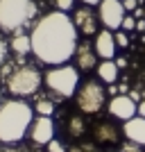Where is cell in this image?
Here are the masks:
<instances>
[{"label": "cell", "instance_id": "cell-27", "mask_svg": "<svg viewBox=\"0 0 145 152\" xmlns=\"http://www.w3.org/2000/svg\"><path fill=\"white\" fill-rule=\"evenodd\" d=\"M5 152H30V150H27V148H23V145H7Z\"/></svg>", "mask_w": 145, "mask_h": 152}, {"label": "cell", "instance_id": "cell-4", "mask_svg": "<svg viewBox=\"0 0 145 152\" xmlns=\"http://www.w3.org/2000/svg\"><path fill=\"white\" fill-rule=\"evenodd\" d=\"M43 84L59 98H75L77 86H79V70L68 64L52 66L43 77Z\"/></svg>", "mask_w": 145, "mask_h": 152}, {"label": "cell", "instance_id": "cell-10", "mask_svg": "<svg viewBox=\"0 0 145 152\" xmlns=\"http://www.w3.org/2000/svg\"><path fill=\"white\" fill-rule=\"evenodd\" d=\"M75 59V68L79 73H93L98 70V52H95V43H88V41H82L77 43V50L73 55Z\"/></svg>", "mask_w": 145, "mask_h": 152}, {"label": "cell", "instance_id": "cell-6", "mask_svg": "<svg viewBox=\"0 0 145 152\" xmlns=\"http://www.w3.org/2000/svg\"><path fill=\"white\" fill-rule=\"evenodd\" d=\"M107 95L109 89L104 86L102 80H84L77 86L75 104L82 114H100L107 107Z\"/></svg>", "mask_w": 145, "mask_h": 152}, {"label": "cell", "instance_id": "cell-31", "mask_svg": "<svg viewBox=\"0 0 145 152\" xmlns=\"http://www.w3.org/2000/svg\"><path fill=\"white\" fill-rule=\"evenodd\" d=\"M134 16H136V18H143V16H145V12H143V9H141V7H136V9H134Z\"/></svg>", "mask_w": 145, "mask_h": 152}, {"label": "cell", "instance_id": "cell-22", "mask_svg": "<svg viewBox=\"0 0 145 152\" xmlns=\"http://www.w3.org/2000/svg\"><path fill=\"white\" fill-rule=\"evenodd\" d=\"M7 57H9V43H7L5 39L0 37V66L7 61Z\"/></svg>", "mask_w": 145, "mask_h": 152}, {"label": "cell", "instance_id": "cell-12", "mask_svg": "<svg viewBox=\"0 0 145 152\" xmlns=\"http://www.w3.org/2000/svg\"><path fill=\"white\" fill-rule=\"evenodd\" d=\"M91 134H93V141L100 145H116V143H120L122 127L118 129L111 121H100L91 127Z\"/></svg>", "mask_w": 145, "mask_h": 152}, {"label": "cell", "instance_id": "cell-13", "mask_svg": "<svg viewBox=\"0 0 145 152\" xmlns=\"http://www.w3.org/2000/svg\"><path fill=\"white\" fill-rule=\"evenodd\" d=\"M95 52L100 59H114L116 52H118V43H116V37L111 30H104L95 34Z\"/></svg>", "mask_w": 145, "mask_h": 152}, {"label": "cell", "instance_id": "cell-17", "mask_svg": "<svg viewBox=\"0 0 145 152\" xmlns=\"http://www.w3.org/2000/svg\"><path fill=\"white\" fill-rule=\"evenodd\" d=\"M68 136H73V139H79L84 132H86V121H84V116H70L68 118Z\"/></svg>", "mask_w": 145, "mask_h": 152}, {"label": "cell", "instance_id": "cell-15", "mask_svg": "<svg viewBox=\"0 0 145 152\" xmlns=\"http://www.w3.org/2000/svg\"><path fill=\"white\" fill-rule=\"evenodd\" d=\"M98 80H102V82L107 84V86H111V84L118 82V77H120V68H118V64L114 61V59H102L100 64H98Z\"/></svg>", "mask_w": 145, "mask_h": 152}, {"label": "cell", "instance_id": "cell-24", "mask_svg": "<svg viewBox=\"0 0 145 152\" xmlns=\"http://www.w3.org/2000/svg\"><path fill=\"white\" fill-rule=\"evenodd\" d=\"M45 148H48V152H66V145H63L61 141H57V139H52Z\"/></svg>", "mask_w": 145, "mask_h": 152}, {"label": "cell", "instance_id": "cell-25", "mask_svg": "<svg viewBox=\"0 0 145 152\" xmlns=\"http://www.w3.org/2000/svg\"><path fill=\"white\" fill-rule=\"evenodd\" d=\"M122 7H125V12L132 14L136 7H138V0H122Z\"/></svg>", "mask_w": 145, "mask_h": 152}, {"label": "cell", "instance_id": "cell-11", "mask_svg": "<svg viewBox=\"0 0 145 152\" xmlns=\"http://www.w3.org/2000/svg\"><path fill=\"white\" fill-rule=\"evenodd\" d=\"M98 20H100V16L93 12L91 5H82L79 9H75V16H73V23H75L77 32H79L82 37H93V34H98Z\"/></svg>", "mask_w": 145, "mask_h": 152}, {"label": "cell", "instance_id": "cell-32", "mask_svg": "<svg viewBox=\"0 0 145 152\" xmlns=\"http://www.w3.org/2000/svg\"><path fill=\"white\" fill-rule=\"evenodd\" d=\"M116 64H118V68H125L127 61H125V59H116Z\"/></svg>", "mask_w": 145, "mask_h": 152}, {"label": "cell", "instance_id": "cell-34", "mask_svg": "<svg viewBox=\"0 0 145 152\" xmlns=\"http://www.w3.org/2000/svg\"><path fill=\"white\" fill-rule=\"evenodd\" d=\"M0 152H5V150H0Z\"/></svg>", "mask_w": 145, "mask_h": 152}, {"label": "cell", "instance_id": "cell-2", "mask_svg": "<svg viewBox=\"0 0 145 152\" xmlns=\"http://www.w3.org/2000/svg\"><path fill=\"white\" fill-rule=\"evenodd\" d=\"M34 121V107L23 98L2 100L0 104V143L14 145L27 136L30 125Z\"/></svg>", "mask_w": 145, "mask_h": 152}, {"label": "cell", "instance_id": "cell-30", "mask_svg": "<svg viewBox=\"0 0 145 152\" xmlns=\"http://www.w3.org/2000/svg\"><path fill=\"white\" fill-rule=\"evenodd\" d=\"M138 116H143V118H145V100L138 102Z\"/></svg>", "mask_w": 145, "mask_h": 152}, {"label": "cell", "instance_id": "cell-26", "mask_svg": "<svg viewBox=\"0 0 145 152\" xmlns=\"http://www.w3.org/2000/svg\"><path fill=\"white\" fill-rule=\"evenodd\" d=\"M70 152H100V150H95L93 145H79V148H73Z\"/></svg>", "mask_w": 145, "mask_h": 152}, {"label": "cell", "instance_id": "cell-5", "mask_svg": "<svg viewBox=\"0 0 145 152\" xmlns=\"http://www.w3.org/2000/svg\"><path fill=\"white\" fill-rule=\"evenodd\" d=\"M5 84H7V89H9L12 95H16V98H30V95H34L41 89L43 75H41V70L36 66L25 64V66H16L12 70V75L5 80Z\"/></svg>", "mask_w": 145, "mask_h": 152}, {"label": "cell", "instance_id": "cell-8", "mask_svg": "<svg viewBox=\"0 0 145 152\" xmlns=\"http://www.w3.org/2000/svg\"><path fill=\"white\" fill-rule=\"evenodd\" d=\"M107 111L114 116V118L125 123V121H129V118H134V116H138V102L134 100L132 95L120 93V95H114V98L107 102Z\"/></svg>", "mask_w": 145, "mask_h": 152}, {"label": "cell", "instance_id": "cell-3", "mask_svg": "<svg viewBox=\"0 0 145 152\" xmlns=\"http://www.w3.org/2000/svg\"><path fill=\"white\" fill-rule=\"evenodd\" d=\"M36 16L34 0H0V30L23 32Z\"/></svg>", "mask_w": 145, "mask_h": 152}, {"label": "cell", "instance_id": "cell-7", "mask_svg": "<svg viewBox=\"0 0 145 152\" xmlns=\"http://www.w3.org/2000/svg\"><path fill=\"white\" fill-rule=\"evenodd\" d=\"M98 16H100V23L107 30L116 32L122 25V18L127 16L125 7H122V0H102L98 5Z\"/></svg>", "mask_w": 145, "mask_h": 152}, {"label": "cell", "instance_id": "cell-20", "mask_svg": "<svg viewBox=\"0 0 145 152\" xmlns=\"http://www.w3.org/2000/svg\"><path fill=\"white\" fill-rule=\"evenodd\" d=\"M114 37H116V43H118V48H127V45H129V37H127V32H125V30H116V32H114Z\"/></svg>", "mask_w": 145, "mask_h": 152}, {"label": "cell", "instance_id": "cell-9", "mask_svg": "<svg viewBox=\"0 0 145 152\" xmlns=\"http://www.w3.org/2000/svg\"><path fill=\"white\" fill-rule=\"evenodd\" d=\"M30 141L34 145H48L52 139H55V123H52L50 116H36L30 125V132H27Z\"/></svg>", "mask_w": 145, "mask_h": 152}, {"label": "cell", "instance_id": "cell-16", "mask_svg": "<svg viewBox=\"0 0 145 152\" xmlns=\"http://www.w3.org/2000/svg\"><path fill=\"white\" fill-rule=\"evenodd\" d=\"M9 50L16 55V57H25L32 52V37L30 34H14L12 41H9Z\"/></svg>", "mask_w": 145, "mask_h": 152}, {"label": "cell", "instance_id": "cell-19", "mask_svg": "<svg viewBox=\"0 0 145 152\" xmlns=\"http://www.w3.org/2000/svg\"><path fill=\"white\" fill-rule=\"evenodd\" d=\"M136 16H134V14H129V16H125V18H122V25H120V30H125L127 34H129V32H134L136 30Z\"/></svg>", "mask_w": 145, "mask_h": 152}, {"label": "cell", "instance_id": "cell-28", "mask_svg": "<svg viewBox=\"0 0 145 152\" xmlns=\"http://www.w3.org/2000/svg\"><path fill=\"white\" fill-rule=\"evenodd\" d=\"M136 32H145V18L136 20Z\"/></svg>", "mask_w": 145, "mask_h": 152}, {"label": "cell", "instance_id": "cell-35", "mask_svg": "<svg viewBox=\"0 0 145 152\" xmlns=\"http://www.w3.org/2000/svg\"><path fill=\"white\" fill-rule=\"evenodd\" d=\"M118 152H120V150H118Z\"/></svg>", "mask_w": 145, "mask_h": 152}, {"label": "cell", "instance_id": "cell-14", "mask_svg": "<svg viewBox=\"0 0 145 152\" xmlns=\"http://www.w3.org/2000/svg\"><path fill=\"white\" fill-rule=\"evenodd\" d=\"M122 134L127 136V141H134V143L145 148V118L134 116V118L125 121L122 123Z\"/></svg>", "mask_w": 145, "mask_h": 152}, {"label": "cell", "instance_id": "cell-23", "mask_svg": "<svg viewBox=\"0 0 145 152\" xmlns=\"http://www.w3.org/2000/svg\"><path fill=\"white\" fill-rule=\"evenodd\" d=\"M120 152H143V145L134 143V141H127V143L120 145Z\"/></svg>", "mask_w": 145, "mask_h": 152}, {"label": "cell", "instance_id": "cell-1", "mask_svg": "<svg viewBox=\"0 0 145 152\" xmlns=\"http://www.w3.org/2000/svg\"><path fill=\"white\" fill-rule=\"evenodd\" d=\"M32 52L41 64L59 66L68 64L77 50V27L66 12H48L34 23L30 32Z\"/></svg>", "mask_w": 145, "mask_h": 152}, {"label": "cell", "instance_id": "cell-33", "mask_svg": "<svg viewBox=\"0 0 145 152\" xmlns=\"http://www.w3.org/2000/svg\"><path fill=\"white\" fill-rule=\"evenodd\" d=\"M0 104H2V91H0Z\"/></svg>", "mask_w": 145, "mask_h": 152}, {"label": "cell", "instance_id": "cell-18", "mask_svg": "<svg viewBox=\"0 0 145 152\" xmlns=\"http://www.w3.org/2000/svg\"><path fill=\"white\" fill-rule=\"evenodd\" d=\"M34 111L39 116H52L55 114V102L48 100V98H39L36 104H34Z\"/></svg>", "mask_w": 145, "mask_h": 152}, {"label": "cell", "instance_id": "cell-29", "mask_svg": "<svg viewBox=\"0 0 145 152\" xmlns=\"http://www.w3.org/2000/svg\"><path fill=\"white\" fill-rule=\"evenodd\" d=\"M79 2H82V5H91V7H98L102 2V0H79Z\"/></svg>", "mask_w": 145, "mask_h": 152}, {"label": "cell", "instance_id": "cell-21", "mask_svg": "<svg viewBox=\"0 0 145 152\" xmlns=\"http://www.w3.org/2000/svg\"><path fill=\"white\" fill-rule=\"evenodd\" d=\"M55 2V9H59V12H66L68 14L73 7H75V0H52Z\"/></svg>", "mask_w": 145, "mask_h": 152}]
</instances>
